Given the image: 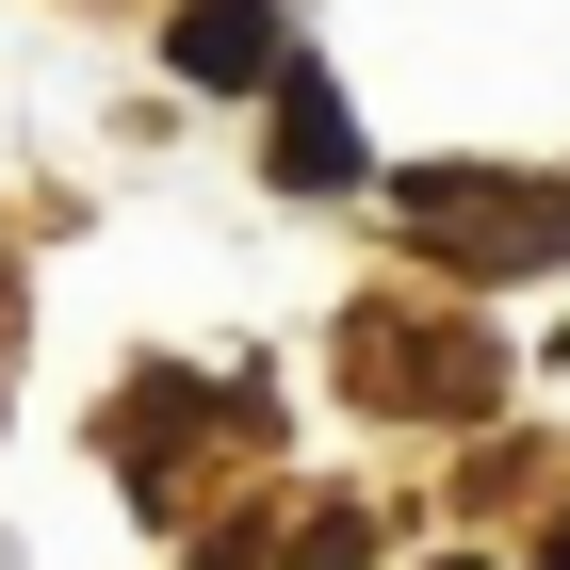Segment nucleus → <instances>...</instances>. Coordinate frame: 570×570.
<instances>
[{
  "mask_svg": "<svg viewBox=\"0 0 570 570\" xmlns=\"http://www.w3.org/2000/svg\"><path fill=\"white\" fill-rule=\"evenodd\" d=\"M179 82H277V0H196L179 17Z\"/></svg>",
  "mask_w": 570,
  "mask_h": 570,
  "instance_id": "7ed1b4c3",
  "label": "nucleus"
},
{
  "mask_svg": "<svg viewBox=\"0 0 570 570\" xmlns=\"http://www.w3.org/2000/svg\"><path fill=\"white\" fill-rule=\"evenodd\" d=\"M440 570H473V554H440Z\"/></svg>",
  "mask_w": 570,
  "mask_h": 570,
  "instance_id": "39448f33",
  "label": "nucleus"
},
{
  "mask_svg": "<svg viewBox=\"0 0 570 570\" xmlns=\"http://www.w3.org/2000/svg\"><path fill=\"white\" fill-rule=\"evenodd\" d=\"M554 570H570V538H554Z\"/></svg>",
  "mask_w": 570,
  "mask_h": 570,
  "instance_id": "423d86ee",
  "label": "nucleus"
},
{
  "mask_svg": "<svg viewBox=\"0 0 570 570\" xmlns=\"http://www.w3.org/2000/svg\"><path fill=\"white\" fill-rule=\"evenodd\" d=\"M309 570H358V522H326V554H309Z\"/></svg>",
  "mask_w": 570,
  "mask_h": 570,
  "instance_id": "20e7f679",
  "label": "nucleus"
},
{
  "mask_svg": "<svg viewBox=\"0 0 570 570\" xmlns=\"http://www.w3.org/2000/svg\"><path fill=\"white\" fill-rule=\"evenodd\" d=\"M294 196H326V179H358V131H343V98L309 82V66H277V147H262Z\"/></svg>",
  "mask_w": 570,
  "mask_h": 570,
  "instance_id": "f03ea898",
  "label": "nucleus"
},
{
  "mask_svg": "<svg viewBox=\"0 0 570 570\" xmlns=\"http://www.w3.org/2000/svg\"><path fill=\"white\" fill-rule=\"evenodd\" d=\"M407 213H424V228H456V245H473V277H522L538 245H554V213H538V196H489V179H424Z\"/></svg>",
  "mask_w": 570,
  "mask_h": 570,
  "instance_id": "f257e3e1",
  "label": "nucleus"
}]
</instances>
